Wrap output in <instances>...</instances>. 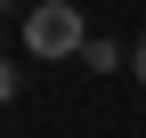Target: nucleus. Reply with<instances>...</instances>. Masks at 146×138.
I'll list each match as a JSON object with an SVG mask.
<instances>
[{
  "mask_svg": "<svg viewBox=\"0 0 146 138\" xmlns=\"http://www.w3.org/2000/svg\"><path fill=\"white\" fill-rule=\"evenodd\" d=\"M130 65H138V90H146V41H138V49H130Z\"/></svg>",
  "mask_w": 146,
  "mask_h": 138,
  "instance_id": "nucleus-2",
  "label": "nucleus"
},
{
  "mask_svg": "<svg viewBox=\"0 0 146 138\" xmlns=\"http://www.w3.org/2000/svg\"><path fill=\"white\" fill-rule=\"evenodd\" d=\"M25 49H33V57H81V49H89L81 8H73V0H41V8L25 16Z\"/></svg>",
  "mask_w": 146,
  "mask_h": 138,
  "instance_id": "nucleus-1",
  "label": "nucleus"
},
{
  "mask_svg": "<svg viewBox=\"0 0 146 138\" xmlns=\"http://www.w3.org/2000/svg\"><path fill=\"white\" fill-rule=\"evenodd\" d=\"M0 8H8V0H0Z\"/></svg>",
  "mask_w": 146,
  "mask_h": 138,
  "instance_id": "nucleus-4",
  "label": "nucleus"
},
{
  "mask_svg": "<svg viewBox=\"0 0 146 138\" xmlns=\"http://www.w3.org/2000/svg\"><path fill=\"white\" fill-rule=\"evenodd\" d=\"M8 90H16V73H8V65H0V98H8Z\"/></svg>",
  "mask_w": 146,
  "mask_h": 138,
  "instance_id": "nucleus-3",
  "label": "nucleus"
}]
</instances>
